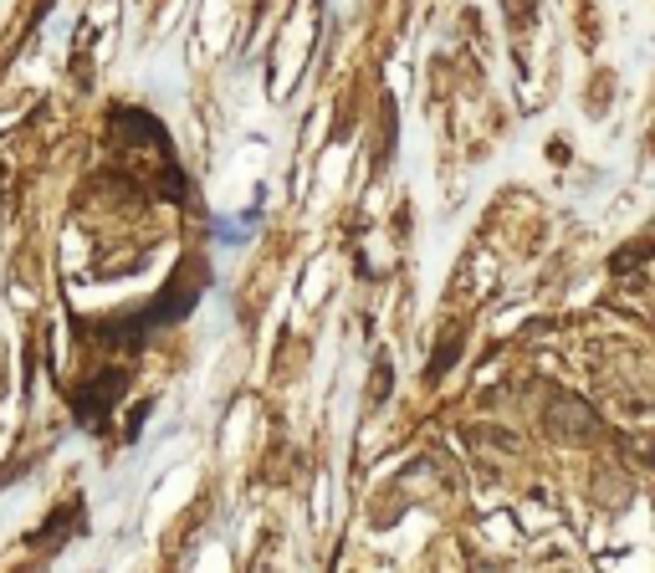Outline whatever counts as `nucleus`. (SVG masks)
Masks as SVG:
<instances>
[{
	"mask_svg": "<svg viewBox=\"0 0 655 573\" xmlns=\"http://www.w3.org/2000/svg\"><path fill=\"white\" fill-rule=\"evenodd\" d=\"M548 430H553V435H563V440H594V435H599V420H594L579 400L558 394V400L548 405Z\"/></svg>",
	"mask_w": 655,
	"mask_h": 573,
	"instance_id": "nucleus-1",
	"label": "nucleus"
},
{
	"mask_svg": "<svg viewBox=\"0 0 655 573\" xmlns=\"http://www.w3.org/2000/svg\"><path fill=\"white\" fill-rule=\"evenodd\" d=\"M650 251H655V241H650V236H640V241L620 246L615 256H609V272H615V277H625L630 267H645V261H650Z\"/></svg>",
	"mask_w": 655,
	"mask_h": 573,
	"instance_id": "nucleus-2",
	"label": "nucleus"
}]
</instances>
